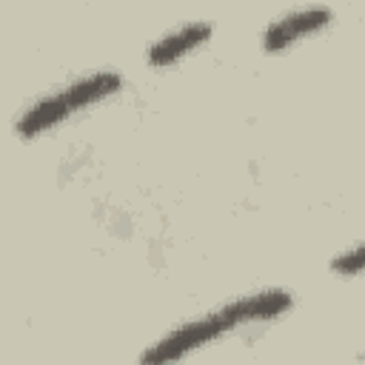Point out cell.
Wrapping results in <instances>:
<instances>
[{
	"label": "cell",
	"instance_id": "6da1fadb",
	"mask_svg": "<svg viewBox=\"0 0 365 365\" xmlns=\"http://www.w3.org/2000/svg\"><path fill=\"white\" fill-rule=\"evenodd\" d=\"M294 308V294L285 288H259L251 294H240L231 302H222L214 311H205L200 317H191L188 322L171 328L157 342H151L140 362H174L182 359L205 345H214L217 339L237 334L251 325H265L279 317H285Z\"/></svg>",
	"mask_w": 365,
	"mask_h": 365
},
{
	"label": "cell",
	"instance_id": "7a4b0ae2",
	"mask_svg": "<svg viewBox=\"0 0 365 365\" xmlns=\"http://www.w3.org/2000/svg\"><path fill=\"white\" fill-rule=\"evenodd\" d=\"M123 83H125L123 74L114 68L80 74V77L51 88L48 94L31 100L26 108H20L14 117V134L20 140H37V137L60 128L71 117L111 100L114 94L123 91Z\"/></svg>",
	"mask_w": 365,
	"mask_h": 365
},
{
	"label": "cell",
	"instance_id": "3957f363",
	"mask_svg": "<svg viewBox=\"0 0 365 365\" xmlns=\"http://www.w3.org/2000/svg\"><path fill=\"white\" fill-rule=\"evenodd\" d=\"M331 23H334V9L325 6V3H311V6H302V9H291L279 17H274L262 29V37H259L262 51L265 54L288 51L291 46L325 31Z\"/></svg>",
	"mask_w": 365,
	"mask_h": 365
},
{
	"label": "cell",
	"instance_id": "277c9868",
	"mask_svg": "<svg viewBox=\"0 0 365 365\" xmlns=\"http://www.w3.org/2000/svg\"><path fill=\"white\" fill-rule=\"evenodd\" d=\"M211 34H214V23H208V20H188L182 26H174L145 46V63L151 68L177 66L180 60H185L188 54L202 48L211 40Z\"/></svg>",
	"mask_w": 365,
	"mask_h": 365
},
{
	"label": "cell",
	"instance_id": "5b68a950",
	"mask_svg": "<svg viewBox=\"0 0 365 365\" xmlns=\"http://www.w3.org/2000/svg\"><path fill=\"white\" fill-rule=\"evenodd\" d=\"M331 274L334 277H359V274H365V240L339 251L331 259Z\"/></svg>",
	"mask_w": 365,
	"mask_h": 365
}]
</instances>
